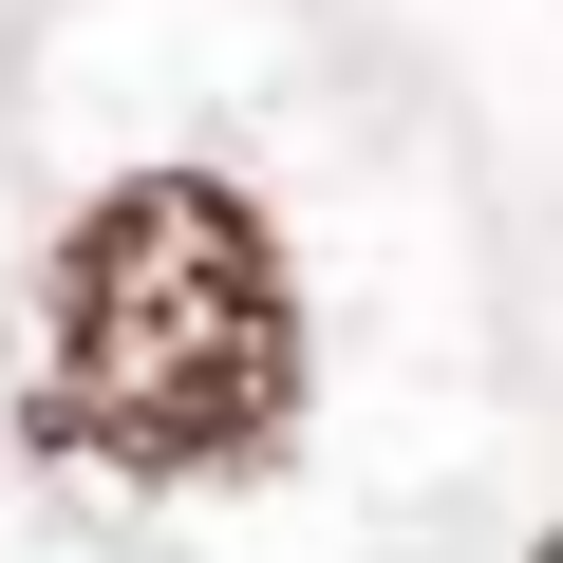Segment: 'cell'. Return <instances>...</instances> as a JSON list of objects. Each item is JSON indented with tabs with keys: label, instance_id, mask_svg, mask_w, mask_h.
I'll return each mask as SVG.
<instances>
[{
	"label": "cell",
	"instance_id": "obj_1",
	"mask_svg": "<svg viewBox=\"0 0 563 563\" xmlns=\"http://www.w3.org/2000/svg\"><path fill=\"white\" fill-rule=\"evenodd\" d=\"M282 413H301L282 225L225 169H132L113 207H76L57 320H38V432L132 488H188V470H244Z\"/></svg>",
	"mask_w": 563,
	"mask_h": 563
}]
</instances>
